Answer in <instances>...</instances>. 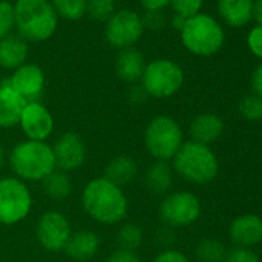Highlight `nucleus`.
<instances>
[{
	"label": "nucleus",
	"mask_w": 262,
	"mask_h": 262,
	"mask_svg": "<svg viewBox=\"0 0 262 262\" xmlns=\"http://www.w3.org/2000/svg\"><path fill=\"white\" fill-rule=\"evenodd\" d=\"M82 207L86 214L99 224H120L128 213V199L122 187L108 179H91L82 191Z\"/></svg>",
	"instance_id": "obj_1"
},
{
	"label": "nucleus",
	"mask_w": 262,
	"mask_h": 262,
	"mask_svg": "<svg viewBox=\"0 0 262 262\" xmlns=\"http://www.w3.org/2000/svg\"><path fill=\"white\" fill-rule=\"evenodd\" d=\"M10 165L17 179L24 182H42L56 170L53 147L48 142L25 139L11 150Z\"/></svg>",
	"instance_id": "obj_2"
},
{
	"label": "nucleus",
	"mask_w": 262,
	"mask_h": 262,
	"mask_svg": "<svg viewBox=\"0 0 262 262\" xmlns=\"http://www.w3.org/2000/svg\"><path fill=\"white\" fill-rule=\"evenodd\" d=\"M14 19L20 37L31 42L53 37L59 22L50 0H16Z\"/></svg>",
	"instance_id": "obj_3"
},
{
	"label": "nucleus",
	"mask_w": 262,
	"mask_h": 262,
	"mask_svg": "<svg viewBox=\"0 0 262 262\" xmlns=\"http://www.w3.org/2000/svg\"><path fill=\"white\" fill-rule=\"evenodd\" d=\"M173 170L190 184L205 185L217 178L219 161L208 145L188 141L173 158Z\"/></svg>",
	"instance_id": "obj_4"
},
{
	"label": "nucleus",
	"mask_w": 262,
	"mask_h": 262,
	"mask_svg": "<svg viewBox=\"0 0 262 262\" xmlns=\"http://www.w3.org/2000/svg\"><path fill=\"white\" fill-rule=\"evenodd\" d=\"M181 40L191 54L208 57L222 48L225 36L216 19L199 13L185 20L181 30Z\"/></svg>",
	"instance_id": "obj_5"
},
{
	"label": "nucleus",
	"mask_w": 262,
	"mask_h": 262,
	"mask_svg": "<svg viewBox=\"0 0 262 262\" xmlns=\"http://www.w3.org/2000/svg\"><path fill=\"white\" fill-rule=\"evenodd\" d=\"M144 144L155 161H173L184 144V131L178 120L161 114L153 117L144 133Z\"/></svg>",
	"instance_id": "obj_6"
},
{
	"label": "nucleus",
	"mask_w": 262,
	"mask_h": 262,
	"mask_svg": "<svg viewBox=\"0 0 262 262\" xmlns=\"http://www.w3.org/2000/svg\"><path fill=\"white\" fill-rule=\"evenodd\" d=\"M141 85L148 97L168 99L182 88L184 71L173 60L156 59L147 63L141 79Z\"/></svg>",
	"instance_id": "obj_7"
},
{
	"label": "nucleus",
	"mask_w": 262,
	"mask_h": 262,
	"mask_svg": "<svg viewBox=\"0 0 262 262\" xmlns=\"http://www.w3.org/2000/svg\"><path fill=\"white\" fill-rule=\"evenodd\" d=\"M33 194L28 185L16 176L0 178V224L14 225L28 217Z\"/></svg>",
	"instance_id": "obj_8"
},
{
	"label": "nucleus",
	"mask_w": 262,
	"mask_h": 262,
	"mask_svg": "<svg viewBox=\"0 0 262 262\" xmlns=\"http://www.w3.org/2000/svg\"><path fill=\"white\" fill-rule=\"evenodd\" d=\"M202 211L199 198L191 191H173L164 196L159 216L167 227L179 228L194 224Z\"/></svg>",
	"instance_id": "obj_9"
},
{
	"label": "nucleus",
	"mask_w": 262,
	"mask_h": 262,
	"mask_svg": "<svg viewBox=\"0 0 262 262\" xmlns=\"http://www.w3.org/2000/svg\"><path fill=\"white\" fill-rule=\"evenodd\" d=\"M144 20L133 10L116 11L105 25V39L113 47L120 50L131 48L144 34Z\"/></svg>",
	"instance_id": "obj_10"
},
{
	"label": "nucleus",
	"mask_w": 262,
	"mask_h": 262,
	"mask_svg": "<svg viewBox=\"0 0 262 262\" xmlns=\"http://www.w3.org/2000/svg\"><path fill=\"white\" fill-rule=\"evenodd\" d=\"M71 234L73 230L70 221L59 211L43 213L36 227V236L39 244L45 250L53 253L65 250Z\"/></svg>",
	"instance_id": "obj_11"
},
{
	"label": "nucleus",
	"mask_w": 262,
	"mask_h": 262,
	"mask_svg": "<svg viewBox=\"0 0 262 262\" xmlns=\"http://www.w3.org/2000/svg\"><path fill=\"white\" fill-rule=\"evenodd\" d=\"M19 126L27 139L47 142L54 131V117L42 102H28L22 110Z\"/></svg>",
	"instance_id": "obj_12"
},
{
	"label": "nucleus",
	"mask_w": 262,
	"mask_h": 262,
	"mask_svg": "<svg viewBox=\"0 0 262 262\" xmlns=\"http://www.w3.org/2000/svg\"><path fill=\"white\" fill-rule=\"evenodd\" d=\"M56 168L65 173L79 170L86 161V145L83 139L73 131L63 133L53 145Z\"/></svg>",
	"instance_id": "obj_13"
},
{
	"label": "nucleus",
	"mask_w": 262,
	"mask_h": 262,
	"mask_svg": "<svg viewBox=\"0 0 262 262\" xmlns=\"http://www.w3.org/2000/svg\"><path fill=\"white\" fill-rule=\"evenodd\" d=\"M10 86L28 103L40 102L45 91V74L43 70L36 63H25L14 70L13 76L7 79Z\"/></svg>",
	"instance_id": "obj_14"
},
{
	"label": "nucleus",
	"mask_w": 262,
	"mask_h": 262,
	"mask_svg": "<svg viewBox=\"0 0 262 262\" xmlns=\"http://www.w3.org/2000/svg\"><path fill=\"white\" fill-rule=\"evenodd\" d=\"M228 236L234 247L251 248L262 242V217L257 214H241L228 227Z\"/></svg>",
	"instance_id": "obj_15"
},
{
	"label": "nucleus",
	"mask_w": 262,
	"mask_h": 262,
	"mask_svg": "<svg viewBox=\"0 0 262 262\" xmlns=\"http://www.w3.org/2000/svg\"><path fill=\"white\" fill-rule=\"evenodd\" d=\"M224 120L213 113L198 114L190 123V136L193 142L208 145L219 141L224 135Z\"/></svg>",
	"instance_id": "obj_16"
},
{
	"label": "nucleus",
	"mask_w": 262,
	"mask_h": 262,
	"mask_svg": "<svg viewBox=\"0 0 262 262\" xmlns=\"http://www.w3.org/2000/svg\"><path fill=\"white\" fill-rule=\"evenodd\" d=\"M145 67H147V63H145L142 53L133 47L120 50L116 57V62H114L117 77L126 83L139 82L142 79Z\"/></svg>",
	"instance_id": "obj_17"
},
{
	"label": "nucleus",
	"mask_w": 262,
	"mask_h": 262,
	"mask_svg": "<svg viewBox=\"0 0 262 262\" xmlns=\"http://www.w3.org/2000/svg\"><path fill=\"white\" fill-rule=\"evenodd\" d=\"M25 100L10 86L7 80L0 83V129H8L19 125Z\"/></svg>",
	"instance_id": "obj_18"
},
{
	"label": "nucleus",
	"mask_w": 262,
	"mask_h": 262,
	"mask_svg": "<svg viewBox=\"0 0 262 262\" xmlns=\"http://www.w3.org/2000/svg\"><path fill=\"white\" fill-rule=\"evenodd\" d=\"M99 247H100V239L94 231L79 230L71 234L65 247V253L74 260L85 262V260L93 259L97 254Z\"/></svg>",
	"instance_id": "obj_19"
},
{
	"label": "nucleus",
	"mask_w": 262,
	"mask_h": 262,
	"mask_svg": "<svg viewBox=\"0 0 262 262\" xmlns=\"http://www.w3.org/2000/svg\"><path fill=\"white\" fill-rule=\"evenodd\" d=\"M28 43L20 36L10 34L0 40V67L5 70H17L27 63L28 57Z\"/></svg>",
	"instance_id": "obj_20"
},
{
	"label": "nucleus",
	"mask_w": 262,
	"mask_h": 262,
	"mask_svg": "<svg viewBox=\"0 0 262 262\" xmlns=\"http://www.w3.org/2000/svg\"><path fill=\"white\" fill-rule=\"evenodd\" d=\"M253 0H217V11L230 27H244L253 17Z\"/></svg>",
	"instance_id": "obj_21"
},
{
	"label": "nucleus",
	"mask_w": 262,
	"mask_h": 262,
	"mask_svg": "<svg viewBox=\"0 0 262 262\" xmlns=\"http://www.w3.org/2000/svg\"><path fill=\"white\" fill-rule=\"evenodd\" d=\"M174 170L168 162L155 161L145 171V185L147 188L158 196H165L173 187Z\"/></svg>",
	"instance_id": "obj_22"
},
{
	"label": "nucleus",
	"mask_w": 262,
	"mask_h": 262,
	"mask_svg": "<svg viewBox=\"0 0 262 262\" xmlns=\"http://www.w3.org/2000/svg\"><path fill=\"white\" fill-rule=\"evenodd\" d=\"M138 170H139L138 164L133 158L126 155H120V156L113 158L106 164L103 178L119 187H123L138 176Z\"/></svg>",
	"instance_id": "obj_23"
},
{
	"label": "nucleus",
	"mask_w": 262,
	"mask_h": 262,
	"mask_svg": "<svg viewBox=\"0 0 262 262\" xmlns=\"http://www.w3.org/2000/svg\"><path fill=\"white\" fill-rule=\"evenodd\" d=\"M42 185L45 194L57 202L67 201L73 193V182L70 174L57 168L42 181Z\"/></svg>",
	"instance_id": "obj_24"
},
{
	"label": "nucleus",
	"mask_w": 262,
	"mask_h": 262,
	"mask_svg": "<svg viewBox=\"0 0 262 262\" xmlns=\"http://www.w3.org/2000/svg\"><path fill=\"white\" fill-rule=\"evenodd\" d=\"M227 250L228 248L224 245V242L213 237H205L196 245L194 253L199 262H224Z\"/></svg>",
	"instance_id": "obj_25"
},
{
	"label": "nucleus",
	"mask_w": 262,
	"mask_h": 262,
	"mask_svg": "<svg viewBox=\"0 0 262 262\" xmlns=\"http://www.w3.org/2000/svg\"><path fill=\"white\" fill-rule=\"evenodd\" d=\"M142 241H144V230L136 222L123 224L117 233V242L120 248L125 250L136 251L142 245Z\"/></svg>",
	"instance_id": "obj_26"
},
{
	"label": "nucleus",
	"mask_w": 262,
	"mask_h": 262,
	"mask_svg": "<svg viewBox=\"0 0 262 262\" xmlns=\"http://www.w3.org/2000/svg\"><path fill=\"white\" fill-rule=\"evenodd\" d=\"M57 17L79 20L86 14V0H50Z\"/></svg>",
	"instance_id": "obj_27"
},
{
	"label": "nucleus",
	"mask_w": 262,
	"mask_h": 262,
	"mask_svg": "<svg viewBox=\"0 0 262 262\" xmlns=\"http://www.w3.org/2000/svg\"><path fill=\"white\" fill-rule=\"evenodd\" d=\"M116 13V0H86V14L97 22H106Z\"/></svg>",
	"instance_id": "obj_28"
},
{
	"label": "nucleus",
	"mask_w": 262,
	"mask_h": 262,
	"mask_svg": "<svg viewBox=\"0 0 262 262\" xmlns=\"http://www.w3.org/2000/svg\"><path fill=\"white\" fill-rule=\"evenodd\" d=\"M239 114L247 120H260L262 119V97L256 94H247L241 99L237 105Z\"/></svg>",
	"instance_id": "obj_29"
},
{
	"label": "nucleus",
	"mask_w": 262,
	"mask_h": 262,
	"mask_svg": "<svg viewBox=\"0 0 262 262\" xmlns=\"http://www.w3.org/2000/svg\"><path fill=\"white\" fill-rule=\"evenodd\" d=\"M16 27L14 5L8 0H0V40L8 37Z\"/></svg>",
	"instance_id": "obj_30"
},
{
	"label": "nucleus",
	"mask_w": 262,
	"mask_h": 262,
	"mask_svg": "<svg viewBox=\"0 0 262 262\" xmlns=\"http://www.w3.org/2000/svg\"><path fill=\"white\" fill-rule=\"evenodd\" d=\"M204 0H170V5L176 16H181L184 19H190L196 14H199L202 8Z\"/></svg>",
	"instance_id": "obj_31"
},
{
	"label": "nucleus",
	"mask_w": 262,
	"mask_h": 262,
	"mask_svg": "<svg viewBox=\"0 0 262 262\" xmlns=\"http://www.w3.org/2000/svg\"><path fill=\"white\" fill-rule=\"evenodd\" d=\"M224 262H260V257L251 248L231 247L227 250Z\"/></svg>",
	"instance_id": "obj_32"
},
{
	"label": "nucleus",
	"mask_w": 262,
	"mask_h": 262,
	"mask_svg": "<svg viewBox=\"0 0 262 262\" xmlns=\"http://www.w3.org/2000/svg\"><path fill=\"white\" fill-rule=\"evenodd\" d=\"M247 45L256 57L262 59V27L260 25L254 27L250 31V34L247 37Z\"/></svg>",
	"instance_id": "obj_33"
},
{
	"label": "nucleus",
	"mask_w": 262,
	"mask_h": 262,
	"mask_svg": "<svg viewBox=\"0 0 262 262\" xmlns=\"http://www.w3.org/2000/svg\"><path fill=\"white\" fill-rule=\"evenodd\" d=\"M106 262H142V259L138 256L136 251L131 250H125V248H117L116 251H113Z\"/></svg>",
	"instance_id": "obj_34"
},
{
	"label": "nucleus",
	"mask_w": 262,
	"mask_h": 262,
	"mask_svg": "<svg viewBox=\"0 0 262 262\" xmlns=\"http://www.w3.org/2000/svg\"><path fill=\"white\" fill-rule=\"evenodd\" d=\"M153 262H191L182 251L174 250V248H167L161 251Z\"/></svg>",
	"instance_id": "obj_35"
},
{
	"label": "nucleus",
	"mask_w": 262,
	"mask_h": 262,
	"mask_svg": "<svg viewBox=\"0 0 262 262\" xmlns=\"http://www.w3.org/2000/svg\"><path fill=\"white\" fill-rule=\"evenodd\" d=\"M144 27L150 30H159L165 24V17L161 11H147L145 17H142Z\"/></svg>",
	"instance_id": "obj_36"
},
{
	"label": "nucleus",
	"mask_w": 262,
	"mask_h": 262,
	"mask_svg": "<svg viewBox=\"0 0 262 262\" xmlns=\"http://www.w3.org/2000/svg\"><path fill=\"white\" fill-rule=\"evenodd\" d=\"M250 85H251L253 94L262 97V63L253 70L251 77H250Z\"/></svg>",
	"instance_id": "obj_37"
},
{
	"label": "nucleus",
	"mask_w": 262,
	"mask_h": 262,
	"mask_svg": "<svg viewBox=\"0 0 262 262\" xmlns=\"http://www.w3.org/2000/svg\"><path fill=\"white\" fill-rule=\"evenodd\" d=\"M128 97H129V100L133 102V103H142V102H145L148 94L145 93L142 85H135V86H131V90L128 93Z\"/></svg>",
	"instance_id": "obj_38"
},
{
	"label": "nucleus",
	"mask_w": 262,
	"mask_h": 262,
	"mask_svg": "<svg viewBox=\"0 0 262 262\" xmlns=\"http://www.w3.org/2000/svg\"><path fill=\"white\" fill-rule=\"evenodd\" d=\"M139 4L147 11H162V8L170 5V0H139Z\"/></svg>",
	"instance_id": "obj_39"
},
{
	"label": "nucleus",
	"mask_w": 262,
	"mask_h": 262,
	"mask_svg": "<svg viewBox=\"0 0 262 262\" xmlns=\"http://www.w3.org/2000/svg\"><path fill=\"white\" fill-rule=\"evenodd\" d=\"M253 16L257 20V24L262 27V0H256L253 5Z\"/></svg>",
	"instance_id": "obj_40"
},
{
	"label": "nucleus",
	"mask_w": 262,
	"mask_h": 262,
	"mask_svg": "<svg viewBox=\"0 0 262 262\" xmlns=\"http://www.w3.org/2000/svg\"><path fill=\"white\" fill-rule=\"evenodd\" d=\"M185 20H187V19H184V17H181V16H174L171 24H173V27H174L176 30H179V31H181V30H182V27L185 25Z\"/></svg>",
	"instance_id": "obj_41"
},
{
	"label": "nucleus",
	"mask_w": 262,
	"mask_h": 262,
	"mask_svg": "<svg viewBox=\"0 0 262 262\" xmlns=\"http://www.w3.org/2000/svg\"><path fill=\"white\" fill-rule=\"evenodd\" d=\"M4 165H5V148L0 144V170L4 168Z\"/></svg>",
	"instance_id": "obj_42"
}]
</instances>
